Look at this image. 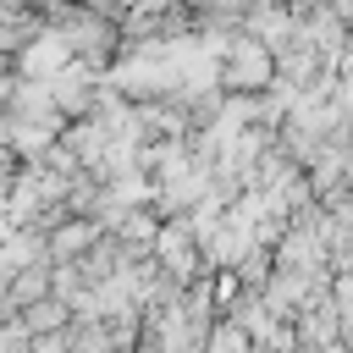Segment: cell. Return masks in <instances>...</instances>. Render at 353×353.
<instances>
[{"mask_svg": "<svg viewBox=\"0 0 353 353\" xmlns=\"http://www.w3.org/2000/svg\"><path fill=\"white\" fill-rule=\"evenodd\" d=\"M270 83H276V50L248 33L226 39V50L215 55V88L221 94H265Z\"/></svg>", "mask_w": 353, "mask_h": 353, "instance_id": "6da1fadb", "label": "cell"}, {"mask_svg": "<svg viewBox=\"0 0 353 353\" xmlns=\"http://www.w3.org/2000/svg\"><path fill=\"white\" fill-rule=\"evenodd\" d=\"M77 55H72V44L55 33V28H44V33H33L28 44H22V55L11 61L17 66V77H33V83H50V77H61L66 66H72Z\"/></svg>", "mask_w": 353, "mask_h": 353, "instance_id": "7a4b0ae2", "label": "cell"}, {"mask_svg": "<svg viewBox=\"0 0 353 353\" xmlns=\"http://www.w3.org/2000/svg\"><path fill=\"white\" fill-rule=\"evenodd\" d=\"M99 237H105L99 221H88V215H66L61 226L44 232V259H50V265H77Z\"/></svg>", "mask_w": 353, "mask_h": 353, "instance_id": "3957f363", "label": "cell"}, {"mask_svg": "<svg viewBox=\"0 0 353 353\" xmlns=\"http://www.w3.org/2000/svg\"><path fill=\"white\" fill-rule=\"evenodd\" d=\"M55 292V265L50 259H39V265H22L11 281H6V303L22 314L28 303H39V298H50Z\"/></svg>", "mask_w": 353, "mask_h": 353, "instance_id": "277c9868", "label": "cell"}, {"mask_svg": "<svg viewBox=\"0 0 353 353\" xmlns=\"http://www.w3.org/2000/svg\"><path fill=\"white\" fill-rule=\"evenodd\" d=\"M17 320L28 325V336H39V331H66V325H72V303L50 292V298H39V303H28V309H22Z\"/></svg>", "mask_w": 353, "mask_h": 353, "instance_id": "5b68a950", "label": "cell"}, {"mask_svg": "<svg viewBox=\"0 0 353 353\" xmlns=\"http://www.w3.org/2000/svg\"><path fill=\"white\" fill-rule=\"evenodd\" d=\"M204 353H254V336H248L237 320L221 314V320L210 325V336H204Z\"/></svg>", "mask_w": 353, "mask_h": 353, "instance_id": "8992f818", "label": "cell"}, {"mask_svg": "<svg viewBox=\"0 0 353 353\" xmlns=\"http://www.w3.org/2000/svg\"><path fill=\"white\" fill-rule=\"evenodd\" d=\"M33 353H72V325L66 331H39L33 336Z\"/></svg>", "mask_w": 353, "mask_h": 353, "instance_id": "52a82bcc", "label": "cell"}, {"mask_svg": "<svg viewBox=\"0 0 353 353\" xmlns=\"http://www.w3.org/2000/svg\"><path fill=\"white\" fill-rule=\"evenodd\" d=\"M11 232H17V226H11V215H6V210H0V243H6V237H11Z\"/></svg>", "mask_w": 353, "mask_h": 353, "instance_id": "ba28073f", "label": "cell"}]
</instances>
